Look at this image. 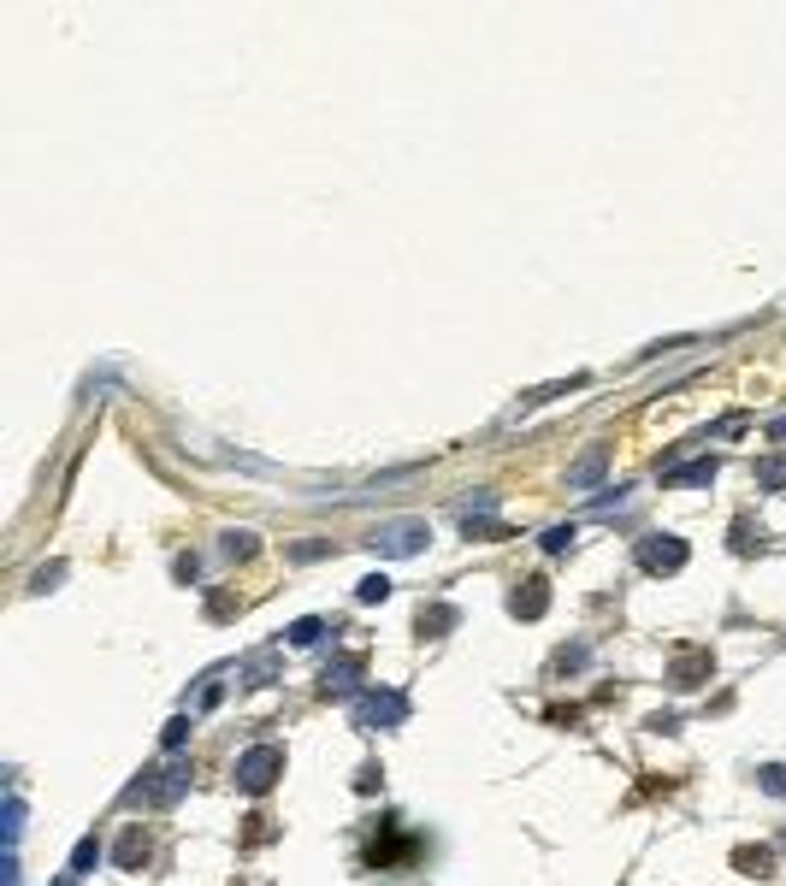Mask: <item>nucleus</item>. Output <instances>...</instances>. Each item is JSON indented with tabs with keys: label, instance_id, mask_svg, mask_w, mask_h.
I'll list each match as a JSON object with an SVG mask.
<instances>
[{
	"label": "nucleus",
	"instance_id": "9d476101",
	"mask_svg": "<svg viewBox=\"0 0 786 886\" xmlns=\"http://www.w3.org/2000/svg\"><path fill=\"white\" fill-rule=\"evenodd\" d=\"M461 532H467V538H509L515 526H509V520H473V514H461Z\"/></svg>",
	"mask_w": 786,
	"mask_h": 886
},
{
	"label": "nucleus",
	"instance_id": "9b49d317",
	"mask_svg": "<svg viewBox=\"0 0 786 886\" xmlns=\"http://www.w3.org/2000/svg\"><path fill=\"white\" fill-rule=\"evenodd\" d=\"M255 550H261V538H255V532H225V556H231V562H249Z\"/></svg>",
	"mask_w": 786,
	"mask_h": 886
},
{
	"label": "nucleus",
	"instance_id": "dca6fc26",
	"mask_svg": "<svg viewBox=\"0 0 786 886\" xmlns=\"http://www.w3.org/2000/svg\"><path fill=\"white\" fill-rule=\"evenodd\" d=\"M450 621H456V615H450V609H432V615H420V633H444V627H450Z\"/></svg>",
	"mask_w": 786,
	"mask_h": 886
},
{
	"label": "nucleus",
	"instance_id": "2eb2a0df",
	"mask_svg": "<svg viewBox=\"0 0 786 886\" xmlns=\"http://www.w3.org/2000/svg\"><path fill=\"white\" fill-rule=\"evenodd\" d=\"M568 544H574V532H568V526H550V532H544V550H550V556H556V550H568Z\"/></svg>",
	"mask_w": 786,
	"mask_h": 886
},
{
	"label": "nucleus",
	"instance_id": "423d86ee",
	"mask_svg": "<svg viewBox=\"0 0 786 886\" xmlns=\"http://www.w3.org/2000/svg\"><path fill=\"white\" fill-rule=\"evenodd\" d=\"M710 650H686V656H674V668H668V686H698V680H710Z\"/></svg>",
	"mask_w": 786,
	"mask_h": 886
},
{
	"label": "nucleus",
	"instance_id": "f8f14e48",
	"mask_svg": "<svg viewBox=\"0 0 786 886\" xmlns=\"http://www.w3.org/2000/svg\"><path fill=\"white\" fill-rule=\"evenodd\" d=\"M733 863H739L745 875H769V869H775V857H769L763 845H757V851H751V845H745V851H733Z\"/></svg>",
	"mask_w": 786,
	"mask_h": 886
},
{
	"label": "nucleus",
	"instance_id": "f03ea898",
	"mask_svg": "<svg viewBox=\"0 0 786 886\" xmlns=\"http://www.w3.org/2000/svg\"><path fill=\"white\" fill-rule=\"evenodd\" d=\"M278 774H284V745H255L249 757L237 762V786L243 792H266Z\"/></svg>",
	"mask_w": 786,
	"mask_h": 886
},
{
	"label": "nucleus",
	"instance_id": "39448f33",
	"mask_svg": "<svg viewBox=\"0 0 786 886\" xmlns=\"http://www.w3.org/2000/svg\"><path fill=\"white\" fill-rule=\"evenodd\" d=\"M710 479H716V455H698V461H686V467H668V473H662V485H668V491L710 485Z\"/></svg>",
	"mask_w": 786,
	"mask_h": 886
},
{
	"label": "nucleus",
	"instance_id": "7ed1b4c3",
	"mask_svg": "<svg viewBox=\"0 0 786 886\" xmlns=\"http://www.w3.org/2000/svg\"><path fill=\"white\" fill-rule=\"evenodd\" d=\"M426 544H432L426 520H396V526H379V532H373V550H385V556H420Z\"/></svg>",
	"mask_w": 786,
	"mask_h": 886
},
{
	"label": "nucleus",
	"instance_id": "aec40b11",
	"mask_svg": "<svg viewBox=\"0 0 786 886\" xmlns=\"http://www.w3.org/2000/svg\"><path fill=\"white\" fill-rule=\"evenodd\" d=\"M95 857H101V845H77V857H71V869H89Z\"/></svg>",
	"mask_w": 786,
	"mask_h": 886
},
{
	"label": "nucleus",
	"instance_id": "f257e3e1",
	"mask_svg": "<svg viewBox=\"0 0 786 886\" xmlns=\"http://www.w3.org/2000/svg\"><path fill=\"white\" fill-rule=\"evenodd\" d=\"M178 792H190V768L184 762H166V768H148L131 786V804H178Z\"/></svg>",
	"mask_w": 786,
	"mask_h": 886
},
{
	"label": "nucleus",
	"instance_id": "0eeeda50",
	"mask_svg": "<svg viewBox=\"0 0 786 886\" xmlns=\"http://www.w3.org/2000/svg\"><path fill=\"white\" fill-rule=\"evenodd\" d=\"M550 609V579H526V585H515V615L521 621H538Z\"/></svg>",
	"mask_w": 786,
	"mask_h": 886
},
{
	"label": "nucleus",
	"instance_id": "4468645a",
	"mask_svg": "<svg viewBox=\"0 0 786 886\" xmlns=\"http://www.w3.org/2000/svg\"><path fill=\"white\" fill-rule=\"evenodd\" d=\"M320 633H326V621H296V627H290V644H314Z\"/></svg>",
	"mask_w": 786,
	"mask_h": 886
},
{
	"label": "nucleus",
	"instance_id": "6e6552de",
	"mask_svg": "<svg viewBox=\"0 0 786 886\" xmlns=\"http://www.w3.org/2000/svg\"><path fill=\"white\" fill-rule=\"evenodd\" d=\"M373 703H361V727H391L402 721V697L396 692H367Z\"/></svg>",
	"mask_w": 786,
	"mask_h": 886
},
{
	"label": "nucleus",
	"instance_id": "1a4fd4ad",
	"mask_svg": "<svg viewBox=\"0 0 786 886\" xmlns=\"http://www.w3.org/2000/svg\"><path fill=\"white\" fill-rule=\"evenodd\" d=\"M113 857H119V869H142L148 863V833H125V845Z\"/></svg>",
	"mask_w": 786,
	"mask_h": 886
},
{
	"label": "nucleus",
	"instance_id": "f3484780",
	"mask_svg": "<svg viewBox=\"0 0 786 886\" xmlns=\"http://www.w3.org/2000/svg\"><path fill=\"white\" fill-rule=\"evenodd\" d=\"M184 733H190V721H184V715H178V721H172V727H166V733H160V745H166V751H178V745H184Z\"/></svg>",
	"mask_w": 786,
	"mask_h": 886
},
{
	"label": "nucleus",
	"instance_id": "a211bd4d",
	"mask_svg": "<svg viewBox=\"0 0 786 886\" xmlns=\"http://www.w3.org/2000/svg\"><path fill=\"white\" fill-rule=\"evenodd\" d=\"M763 485H769V491H786V461H769V467H763Z\"/></svg>",
	"mask_w": 786,
	"mask_h": 886
},
{
	"label": "nucleus",
	"instance_id": "20e7f679",
	"mask_svg": "<svg viewBox=\"0 0 786 886\" xmlns=\"http://www.w3.org/2000/svg\"><path fill=\"white\" fill-rule=\"evenodd\" d=\"M686 544L680 538H639V568L645 573H680Z\"/></svg>",
	"mask_w": 786,
	"mask_h": 886
},
{
	"label": "nucleus",
	"instance_id": "6ab92c4d",
	"mask_svg": "<svg viewBox=\"0 0 786 886\" xmlns=\"http://www.w3.org/2000/svg\"><path fill=\"white\" fill-rule=\"evenodd\" d=\"M763 786H769L775 798H786V768H763Z\"/></svg>",
	"mask_w": 786,
	"mask_h": 886
},
{
	"label": "nucleus",
	"instance_id": "ddd939ff",
	"mask_svg": "<svg viewBox=\"0 0 786 886\" xmlns=\"http://www.w3.org/2000/svg\"><path fill=\"white\" fill-rule=\"evenodd\" d=\"M355 597H361V603H385V597H391V579H385V573H367V579L355 585Z\"/></svg>",
	"mask_w": 786,
	"mask_h": 886
}]
</instances>
